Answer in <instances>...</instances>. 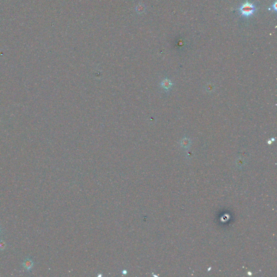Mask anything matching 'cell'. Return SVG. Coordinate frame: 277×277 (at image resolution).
<instances>
[{"label":"cell","instance_id":"1","mask_svg":"<svg viewBox=\"0 0 277 277\" xmlns=\"http://www.w3.org/2000/svg\"><path fill=\"white\" fill-rule=\"evenodd\" d=\"M239 10L242 16L249 17L256 12V8L253 4L247 1L241 5Z\"/></svg>","mask_w":277,"mask_h":277},{"label":"cell","instance_id":"2","mask_svg":"<svg viewBox=\"0 0 277 277\" xmlns=\"http://www.w3.org/2000/svg\"><path fill=\"white\" fill-rule=\"evenodd\" d=\"M34 265V262L32 259L29 258L25 259L22 264V266H23V268H25L26 270L29 271V272L31 271Z\"/></svg>","mask_w":277,"mask_h":277},{"label":"cell","instance_id":"3","mask_svg":"<svg viewBox=\"0 0 277 277\" xmlns=\"http://www.w3.org/2000/svg\"><path fill=\"white\" fill-rule=\"evenodd\" d=\"M160 85L162 88L166 91H169L173 85V83L171 82V80L166 78L161 81V82L160 83Z\"/></svg>","mask_w":277,"mask_h":277},{"label":"cell","instance_id":"4","mask_svg":"<svg viewBox=\"0 0 277 277\" xmlns=\"http://www.w3.org/2000/svg\"><path fill=\"white\" fill-rule=\"evenodd\" d=\"M181 145L183 147V148H189L191 145V141L189 138H184L182 139V140L181 141Z\"/></svg>","mask_w":277,"mask_h":277},{"label":"cell","instance_id":"5","mask_svg":"<svg viewBox=\"0 0 277 277\" xmlns=\"http://www.w3.org/2000/svg\"><path fill=\"white\" fill-rule=\"evenodd\" d=\"M205 89L208 93L212 92L214 90V86L212 83H208L205 87Z\"/></svg>","mask_w":277,"mask_h":277},{"label":"cell","instance_id":"6","mask_svg":"<svg viewBox=\"0 0 277 277\" xmlns=\"http://www.w3.org/2000/svg\"><path fill=\"white\" fill-rule=\"evenodd\" d=\"M7 247L6 243L3 240H0V251H3Z\"/></svg>","mask_w":277,"mask_h":277},{"label":"cell","instance_id":"7","mask_svg":"<svg viewBox=\"0 0 277 277\" xmlns=\"http://www.w3.org/2000/svg\"><path fill=\"white\" fill-rule=\"evenodd\" d=\"M276 6H277V2H275V3H274L272 6L273 9H275V11L277 10V7H276Z\"/></svg>","mask_w":277,"mask_h":277},{"label":"cell","instance_id":"8","mask_svg":"<svg viewBox=\"0 0 277 277\" xmlns=\"http://www.w3.org/2000/svg\"><path fill=\"white\" fill-rule=\"evenodd\" d=\"M1 229H0V232H1Z\"/></svg>","mask_w":277,"mask_h":277}]
</instances>
